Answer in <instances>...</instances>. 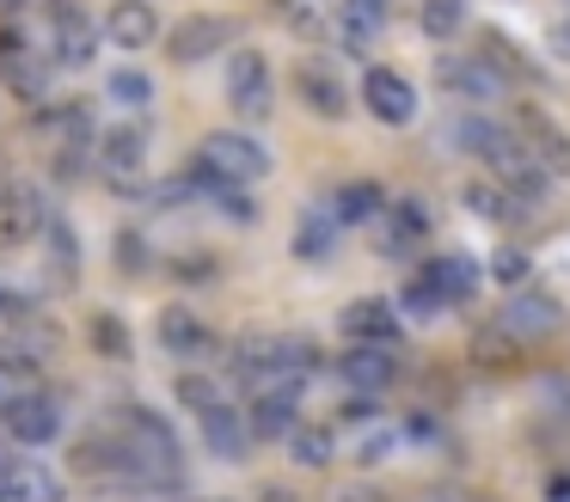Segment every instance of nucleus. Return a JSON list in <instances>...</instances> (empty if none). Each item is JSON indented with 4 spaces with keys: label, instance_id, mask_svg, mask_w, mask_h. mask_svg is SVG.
I'll use <instances>...</instances> for the list:
<instances>
[{
    "label": "nucleus",
    "instance_id": "obj_1",
    "mask_svg": "<svg viewBox=\"0 0 570 502\" xmlns=\"http://www.w3.org/2000/svg\"><path fill=\"white\" fill-rule=\"evenodd\" d=\"M190 178L203 184V196L227 190V184L246 190V184L271 178V147H264L258 135H246V129H215V135H203L197 159H190Z\"/></svg>",
    "mask_w": 570,
    "mask_h": 502
},
{
    "label": "nucleus",
    "instance_id": "obj_2",
    "mask_svg": "<svg viewBox=\"0 0 570 502\" xmlns=\"http://www.w3.org/2000/svg\"><path fill=\"white\" fill-rule=\"evenodd\" d=\"M99 171L117 184V196H141V166H148V129L141 122H111V129L92 141Z\"/></svg>",
    "mask_w": 570,
    "mask_h": 502
},
{
    "label": "nucleus",
    "instance_id": "obj_3",
    "mask_svg": "<svg viewBox=\"0 0 570 502\" xmlns=\"http://www.w3.org/2000/svg\"><path fill=\"white\" fill-rule=\"evenodd\" d=\"M0 429H7V441H19V447H50L56 435H62V404L43 398V392H7L0 398Z\"/></svg>",
    "mask_w": 570,
    "mask_h": 502
},
{
    "label": "nucleus",
    "instance_id": "obj_4",
    "mask_svg": "<svg viewBox=\"0 0 570 502\" xmlns=\"http://www.w3.org/2000/svg\"><path fill=\"white\" fill-rule=\"evenodd\" d=\"M497 325H503L515 343H533V337H552V331L564 325V306H558L546 288H515L503 301V318H497Z\"/></svg>",
    "mask_w": 570,
    "mask_h": 502
},
{
    "label": "nucleus",
    "instance_id": "obj_5",
    "mask_svg": "<svg viewBox=\"0 0 570 502\" xmlns=\"http://www.w3.org/2000/svg\"><path fill=\"white\" fill-rule=\"evenodd\" d=\"M362 105H368L374 122H393V129H405V122L417 117V92H411V80L399 68H368L362 73Z\"/></svg>",
    "mask_w": 570,
    "mask_h": 502
},
{
    "label": "nucleus",
    "instance_id": "obj_6",
    "mask_svg": "<svg viewBox=\"0 0 570 502\" xmlns=\"http://www.w3.org/2000/svg\"><path fill=\"white\" fill-rule=\"evenodd\" d=\"M227 98L239 117H264L271 110V61L258 49H234L227 56Z\"/></svg>",
    "mask_w": 570,
    "mask_h": 502
},
{
    "label": "nucleus",
    "instance_id": "obj_7",
    "mask_svg": "<svg viewBox=\"0 0 570 502\" xmlns=\"http://www.w3.org/2000/svg\"><path fill=\"white\" fill-rule=\"evenodd\" d=\"M337 374H344L350 392L374 398V392H386L399 380V362H393V350H381V343H350L344 362H337Z\"/></svg>",
    "mask_w": 570,
    "mask_h": 502
},
{
    "label": "nucleus",
    "instance_id": "obj_8",
    "mask_svg": "<svg viewBox=\"0 0 570 502\" xmlns=\"http://www.w3.org/2000/svg\"><path fill=\"white\" fill-rule=\"evenodd\" d=\"M246 423H252V441H288L301 423V392L295 386H264L258 398H252Z\"/></svg>",
    "mask_w": 570,
    "mask_h": 502
},
{
    "label": "nucleus",
    "instance_id": "obj_9",
    "mask_svg": "<svg viewBox=\"0 0 570 502\" xmlns=\"http://www.w3.org/2000/svg\"><path fill=\"white\" fill-rule=\"evenodd\" d=\"M43 196L31 184H0V245H26L43 233Z\"/></svg>",
    "mask_w": 570,
    "mask_h": 502
},
{
    "label": "nucleus",
    "instance_id": "obj_10",
    "mask_svg": "<svg viewBox=\"0 0 570 502\" xmlns=\"http://www.w3.org/2000/svg\"><path fill=\"white\" fill-rule=\"evenodd\" d=\"M92 49H99V24L87 19V12L62 7L50 24V68H87Z\"/></svg>",
    "mask_w": 570,
    "mask_h": 502
},
{
    "label": "nucleus",
    "instance_id": "obj_11",
    "mask_svg": "<svg viewBox=\"0 0 570 502\" xmlns=\"http://www.w3.org/2000/svg\"><path fill=\"white\" fill-rule=\"evenodd\" d=\"M197 423H203V447L215 453V460H246V447H252V423H246V411H234V404H209V411H197Z\"/></svg>",
    "mask_w": 570,
    "mask_h": 502
},
{
    "label": "nucleus",
    "instance_id": "obj_12",
    "mask_svg": "<svg viewBox=\"0 0 570 502\" xmlns=\"http://www.w3.org/2000/svg\"><path fill=\"white\" fill-rule=\"evenodd\" d=\"M442 80L454 86L460 98H472V105H491V98L509 92V80L497 73L491 56H448V61H442Z\"/></svg>",
    "mask_w": 570,
    "mask_h": 502
},
{
    "label": "nucleus",
    "instance_id": "obj_13",
    "mask_svg": "<svg viewBox=\"0 0 570 502\" xmlns=\"http://www.w3.org/2000/svg\"><path fill=\"white\" fill-rule=\"evenodd\" d=\"M337 331L356 343H381V350H393L399 343V313L386 301H350L344 313H337Z\"/></svg>",
    "mask_w": 570,
    "mask_h": 502
},
{
    "label": "nucleus",
    "instance_id": "obj_14",
    "mask_svg": "<svg viewBox=\"0 0 570 502\" xmlns=\"http://www.w3.org/2000/svg\"><path fill=\"white\" fill-rule=\"evenodd\" d=\"M105 37H111L117 49H148L154 37H160V12H154L148 0H117V7L105 12Z\"/></svg>",
    "mask_w": 570,
    "mask_h": 502
},
{
    "label": "nucleus",
    "instance_id": "obj_15",
    "mask_svg": "<svg viewBox=\"0 0 570 502\" xmlns=\"http://www.w3.org/2000/svg\"><path fill=\"white\" fill-rule=\"evenodd\" d=\"M209 325H203L190 306H166L160 313V350L178 355V362H190V355H209Z\"/></svg>",
    "mask_w": 570,
    "mask_h": 502
},
{
    "label": "nucleus",
    "instance_id": "obj_16",
    "mask_svg": "<svg viewBox=\"0 0 570 502\" xmlns=\"http://www.w3.org/2000/svg\"><path fill=\"white\" fill-rule=\"evenodd\" d=\"M423 233H430V208H423L417 196H399L393 215H386V227H381V252L386 257H405Z\"/></svg>",
    "mask_w": 570,
    "mask_h": 502
},
{
    "label": "nucleus",
    "instance_id": "obj_17",
    "mask_svg": "<svg viewBox=\"0 0 570 502\" xmlns=\"http://www.w3.org/2000/svg\"><path fill=\"white\" fill-rule=\"evenodd\" d=\"M417 276H430V282H435V294H442L448 306H454V301H472V288H479V264H472V257H460V252L430 257V264H423Z\"/></svg>",
    "mask_w": 570,
    "mask_h": 502
},
{
    "label": "nucleus",
    "instance_id": "obj_18",
    "mask_svg": "<svg viewBox=\"0 0 570 502\" xmlns=\"http://www.w3.org/2000/svg\"><path fill=\"white\" fill-rule=\"evenodd\" d=\"M386 24V0H344V12H337V37H344V49H368L374 37H381Z\"/></svg>",
    "mask_w": 570,
    "mask_h": 502
},
{
    "label": "nucleus",
    "instance_id": "obj_19",
    "mask_svg": "<svg viewBox=\"0 0 570 502\" xmlns=\"http://www.w3.org/2000/svg\"><path fill=\"white\" fill-rule=\"evenodd\" d=\"M295 86H301V98H307L320 117H344L350 98H344V86H337L332 68H320V61H301V68H295Z\"/></svg>",
    "mask_w": 570,
    "mask_h": 502
},
{
    "label": "nucleus",
    "instance_id": "obj_20",
    "mask_svg": "<svg viewBox=\"0 0 570 502\" xmlns=\"http://www.w3.org/2000/svg\"><path fill=\"white\" fill-rule=\"evenodd\" d=\"M38 374H43V350H38V343H31V337H0V386L26 392Z\"/></svg>",
    "mask_w": 570,
    "mask_h": 502
},
{
    "label": "nucleus",
    "instance_id": "obj_21",
    "mask_svg": "<svg viewBox=\"0 0 570 502\" xmlns=\"http://www.w3.org/2000/svg\"><path fill=\"white\" fill-rule=\"evenodd\" d=\"M222 43H227V19H185L173 31V56L178 61H203V56H215Z\"/></svg>",
    "mask_w": 570,
    "mask_h": 502
},
{
    "label": "nucleus",
    "instance_id": "obj_22",
    "mask_svg": "<svg viewBox=\"0 0 570 502\" xmlns=\"http://www.w3.org/2000/svg\"><path fill=\"white\" fill-rule=\"evenodd\" d=\"M381 208H386V190H381V184H368V178L337 184V196H332V215L344 220V227H356V220H374Z\"/></svg>",
    "mask_w": 570,
    "mask_h": 502
},
{
    "label": "nucleus",
    "instance_id": "obj_23",
    "mask_svg": "<svg viewBox=\"0 0 570 502\" xmlns=\"http://www.w3.org/2000/svg\"><path fill=\"white\" fill-rule=\"evenodd\" d=\"M337 227H344V220H337L332 208H307V215H301V227H295V257H332Z\"/></svg>",
    "mask_w": 570,
    "mask_h": 502
},
{
    "label": "nucleus",
    "instance_id": "obj_24",
    "mask_svg": "<svg viewBox=\"0 0 570 502\" xmlns=\"http://www.w3.org/2000/svg\"><path fill=\"white\" fill-rule=\"evenodd\" d=\"M288 453H295V465H332L337 460V435L325 423H295V435H288Z\"/></svg>",
    "mask_w": 570,
    "mask_h": 502
},
{
    "label": "nucleus",
    "instance_id": "obj_25",
    "mask_svg": "<svg viewBox=\"0 0 570 502\" xmlns=\"http://www.w3.org/2000/svg\"><path fill=\"white\" fill-rule=\"evenodd\" d=\"M417 24H423V37L448 43V37L466 24V0H423V7H417Z\"/></svg>",
    "mask_w": 570,
    "mask_h": 502
},
{
    "label": "nucleus",
    "instance_id": "obj_26",
    "mask_svg": "<svg viewBox=\"0 0 570 502\" xmlns=\"http://www.w3.org/2000/svg\"><path fill=\"white\" fill-rule=\"evenodd\" d=\"M105 92H111L124 110H148V105H154V80H148L141 68H117V73H105Z\"/></svg>",
    "mask_w": 570,
    "mask_h": 502
},
{
    "label": "nucleus",
    "instance_id": "obj_27",
    "mask_svg": "<svg viewBox=\"0 0 570 502\" xmlns=\"http://www.w3.org/2000/svg\"><path fill=\"white\" fill-rule=\"evenodd\" d=\"M460 203H466L472 215H484V220H509V215H515V196H509L503 184H466Z\"/></svg>",
    "mask_w": 570,
    "mask_h": 502
},
{
    "label": "nucleus",
    "instance_id": "obj_28",
    "mask_svg": "<svg viewBox=\"0 0 570 502\" xmlns=\"http://www.w3.org/2000/svg\"><path fill=\"white\" fill-rule=\"evenodd\" d=\"M92 350L111 355V362H129V325L117 313H99L92 318Z\"/></svg>",
    "mask_w": 570,
    "mask_h": 502
},
{
    "label": "nucleus",
    "instance_id": "obj_29",
    "mask_svg": "<svg viewBox=\"0 0 570 502\" xmlns=\"http://www.w3.org/2000/svg\"><path fill=\"white\" fill-rule=\"evenodd\" d=\"M528 269H533V257L521 252V245H503V252L491 257V276L503 282V288H521V282H528Z\"/></svg>",
    "mask_w": 570,
    "mask_h": 502
},
{
    "label": "nucleus",
    "instance_id": "obj_30",
    "mask_svg": "<svg viewBox=\"0 0 570 502\" xmlns=\"http://www.w3.org/2000/svg\"><path fill=\"white\" fill-rule=\"evenodd\" d=\"M178 404H190V411H209V404H222V386H215L209 374H178Z\"/></svg>",
    "mask_w": 570,
    "mask_h": 502
},
{
    "label": "nucleus",
    "instance_id": "obj_31",
    "mask_svg": "<svg viewBox=\"0 0 570 502\" xmlns=\"http://www.w3.org/2000/svg\"><path fill=\"white\" fill-rule=\"evenodd\" d=\"M454 141L472 147V154H491V147L503 141V129H497V122H484V117H466V122L454 129Z\"/></svg>",
    "mask_w": 570,
    "mask_h": 502
},
{
    "label": "nucleus",
    "instance_id": "obj_32",
    "mask_svg": "<svg viewBox=\"0 0 570 502\" xmlns=\"http://www.w3.org/2000/svg\"><path fill=\"white\" fill-rule=\"evenodd\" d=\"M442 306H448V301L435 294V282H430V276H417V282L405 288V313H411V318H435Z\"/></svg>",
    "mask_w": 570,
    "mask_h": 502
},
{
    "label": "nucleus",
    "instance_id": "obj_33",
    "mask_svg": "<svg viewBox=\"0 0 570 502\" xmlns=\"http://www.w3.org/2000/svg\"><path fill=\"white\" fill-rule=\"evenodd\" d=\"M386 453H393V429H368V441L356 447V460L374 465V460H386Z\"/></svg>",
    "mask_w": 570,
    "mask_h": 502
},
{
    "label": "nucleus",
    "instance_id": "obj_34",
    "mask_svg": "<svg viewBox=\"0 0 570 502\" xmlns=\"http://www.w3.org/2000/svg\"><path fill=\"white\" fill-rule=\"evenodd\" d=\"M411 441H417V447H430V441H442V429H435V416H411Z\"/></svg>",
    "mask_w": 570,
    "mask_h": 502
},
{
    "label": "nucleus",
    "instance_id": "obj_35",
    "mask_svg": "<svg viewBox=\"0 0 570 502\" xmlns=\"http://www.w3.org/2000/svg\"><path fill=\"white\" fill-rule=\"evenodd\" d=\"M117 257H124V264L136 269V264H141V233H124V245H117Z\"/></svg>",
    "mask_w": 570,
    "mask_h": 502
},
{
    "label": "nucleus",
    "instance_id": "obj_36",
    "mask_svg": "<svg viewBox=\"0 0 570 502\" xmlns=\"http://www.w3.org/2000/svg\"><path fill=\"white\" fill-rule=\"evenodd\" d=\"M26 313V294H0V318H19Z\"/></svg>",
    "mask_w": 570,
    "mask_h": 502
},
{
    "label": "nucleus",
    "instance_id": "obj_37",
    "mask_svg": "<svg viewBox=\"0 0 570 502\" xmlns=\"http://www.w3.org/2000/svg\"><path fill=\"white\" fill-rule=\"evenodd\" d=\"M552 502H570V478H552V490H546Z\"/></svg>",
    "mask_w": 570,
    "mask_h": 502
},
{
    "label": "nucleus",
    "instance_id": "obj_38",
    "mask_svg": "<svg viewBox=\"0 0 570 502\" xmlns=\"http://www.w3.org/2000/svg\"><path fill=\"white\" fill-rule=\"evenodd\" d=\"M552 43H558V56L570 61V24H558V37H552Z\"/></svg>",
    "mask_w": 570,
    "mask_h": 502
},
{
    "label": "nucleus",
    "instance_id": "obj_39",
    "mask_svg": "<svg viewBox=\"0 0 570 502\" xmlns=\"http://www.w3.org/2000/svg\"><path fill=\"white\" fill-rule=\"evenodd\" d=\"M344 502H374V496H368V490H356V496H344Z\"/></svg>",
    "mask_w": 570,
    "mask_h": 502
}]
</instances>
